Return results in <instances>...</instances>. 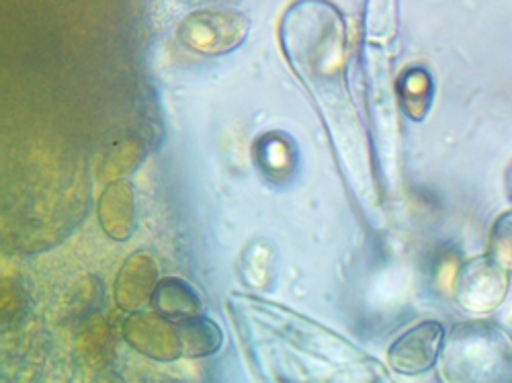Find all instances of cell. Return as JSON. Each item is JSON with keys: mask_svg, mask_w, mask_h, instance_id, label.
Wrapping results in <instances>:
<instances>
[{"mask_svg": "<svg viewBox=\"0 0 512 383\" xmlns=\"http://www.w3.org/2000/svg\"><path fill=\"white\" fill-rule=\"evenodd\" d=\"M248 23L236 11H199L181 25V41L199 54H226L242 44Z\"/></svg>", "mask_w": 512, "mask_h": 383, "instance_id": "6da1fadb", "label": "cell"}, {"mask_svg": "<svg viewBox=\"0 0 512 383\" xmlns=\"http://www.w3.org/2000/svg\"><path fill=\"white\" fill-rule=\"evenodd\" d=\"M123 338L132 349L152 361H177L185 357L177 322H170L156 312H134L123 324Z\"/></svg>", "mask_w": 512, "mask_h": 383, "instance_id": "7a4b0ae2", "label": "cell"}, {"mask_svg": "<svg viewBox=\"0 0 512 383\" xmlns=\"http://www.w3.org/2000/svg\"><path fill=\"white\" fill-rule=\"evenodd\" d=\"M160 283V267L150 252L132 254L123 263L115 281V302L123 312H142L152 304L154 291Z\"/></svg>", "mask_w": 512, "mask_h": 383, "instance_id": "3957f363", "label": "cell"}, {"mask_svg": "<svg viewBox=\"0 0 512 383\" xmlns=\"http://www.w3.org/2000/svg\"><path fill=\"white\" fill-rule=\"evenodd\" d=\"M443 347V328L437 322H422L400 336L390 349V363L398 373L416 375L431 369Z\"/></svg>", "mask_w": 512, "mask_h": 383, "instance_id": "277c9868", "label": "cell"}, {"mask_svg": "<svg viewBox=\"0 0 512 383\" xmlns=\"http://www.w3.org/2000/svg\"><path fill=\"white\" fill-rule=\"evenodd\" d=\"M99 220L107 236L127 240L136 232V195L130 181H111L99 201Z\"/></svg>", "mask_w": 512, "mask_h": 383, "instance_id": "5b68a950", "label": "cell"}, {"mask_svg": "<svg viewBox=\"0 0 512 383\" xmlns=\"http://www.w3.org/2000/svg\"><path fill=\"white\" fill-rule=\"evenodd\" d=\"M152 310L170 322H183L203 310L199 293L183 279H162L152 297Z\"/></svg>", "mask_w": 512, "mask_h": 383, "instance_id": "8992f818", "label": "cell"}, {"mask_svg": "<svg viewBox=\"0 0 512 383\" xmlns=\"http://www.w3.org/2000/svg\"><path fill=\"white\" fill-rule=\"evenodd\" d=\"M177 326H179L185 357H191V359L207 357L222 349V343H224L222 328L216 322H211L209 318L199 314L189 320L177 322Z\"/></svg>", "mask_w": 512, "mask_h": 383, "instance_id": "52a82bcc", "label": "cell"}]
</instances>
